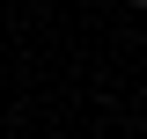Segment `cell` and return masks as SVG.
<instances>
[{"mask_svg":"<svg viewBox=\"0 0 147 139\" xmlns=\"http://www.w3.org/2000/svg\"><path fill=\"white\" fill-rule=\"evenodd\" d=\"M132 7H147V0H132Z\"/></svg>","mask_w":147,"mask_h":139,"instance_id":"obj_1","label":"cell"}]
</instances>
